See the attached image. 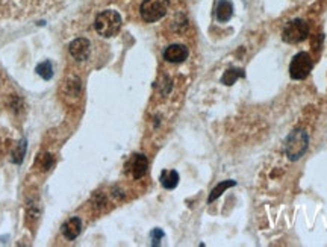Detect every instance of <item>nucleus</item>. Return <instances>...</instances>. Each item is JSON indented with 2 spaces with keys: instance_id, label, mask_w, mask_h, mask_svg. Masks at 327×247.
<instances>
[{
  "instance_id": "7ed1b4c3",
  "label": "nucleus",
  "mask_w": 327,
  "mask_h": 247,
  "mask_svg": "<svg viewBox=\"0 0 327 247\" xmlns=\"http://www.w3.org/2000/svg\"><path fill=\"white\" fill-rule=\"evenodd\" d=\"M168 5H170V0H144L140 8L142 20L147 23H154L160 20L167 14Z\"/></svg>"
},
{
  "instance_id": "f257e3e1",
  "label": "nucleus",
  "mask_w": 327,
  "mask_h": 247,
  "mask_svg": "<svg viewBox=\"0 0 327 247\" xmlns=\"http://www.w3.org/2000/svg\"><path fill=\"white\" fill-rule=\"evenodd\" d=\"M309 147V135L304 129L292 130L285 140V154L291 161H298Z\"/></svg>"
},
{
  "instance_id": "f8f14e48",
  "label": "nucleus",
  "mask_w": 327,
  "mask_h": 247,
  "mask_svg": "<svg viewBox=\"0 0 327 247\" xmlns=\"http://www.w3.org/2000/svg\"><path fill=\"white\" fill-rule=\"evenodd\" d=\"M236 185V182L235 180H223L222 184H218L212 191H210V194H209V197H208V204H212L215 199H218L228 188H230V186H235Z\"/></svg>"
},
{
  "instance_id": "4468645a",
  "label": "nucleus",
  "mask_w": 327,
  "mask_h": 247,
  "mask_svg": "<svg viewBox=\"0 0 327 247\" xmlns=\"http://www.w3.org/2000/svg\"><path fill=\"white\" fill-rule=\"evenodd\" d=\"M35 72L46 80H50L53 78V67H52V62L50 61H44L41 64L36 66Z\"/></svg>"
},
{
  "instance_id": "ddd939ff",
  "label": "nucleus",
  "mask_w": 327,
  "mask_h": 247,
  "mask_svg": "<svg viewBox=\"0 0 327 247\" xmlns=\"http://www.w3.org/2000/svg\"><path fill=\"white\" fill-rule=\"evenodd\" d=\"M240 78H244V70L242 68H229L224 72L222 76V84L224 85H234Z\"/></svg>"
},
{
  "instance_id": "f3484780",
  "label": "nucleus",
  "mask_w": 327,
  "mask_h": 247,
  "mask_svg": "<svg viewBox=\"0 0 327 247\" xmlns=\"http://www.w3.org/2000/svg\"><path fill=\"white\" fill-rule=\"evenodd\" d=\"M164 236V232L160 230V229H154L153 232H152V238H153V244L154 246H158V241L160 240Z\"/></svg>"
},
{
  "instance_id": "6e6552de",
  "label": "nucleus",
  "mask_w": 327,
  "mask_h": 247,
  "mask_svg": "<svg viewBox=\"0 0 327 247\" xmlns=\"http://www.w3.org/2000/svg\"><path fill=\"white\" fill-rule=\"evenodd\" d=\"M90 41L86 38H78L74 41L70 42L68 50L70 55L76 60V61H85L90 55Z\"/></svg>"
},
{
  "instance_id": "2eb2a0df",
  "label": "nucleus",
  "mask_w": 327,
  "mask_h": 247,
  "mask_svg": "<svg viewBox=\"0 0 327 247\" xmlns=\"http://www.w3.org/2000/svg\"><path fill=\"white\" fill-rule=\"evenodd\" d=\"M53 162H54V161H53V156H52V155H48V154H42V155L38 156L35 166H36L41 172H47V170L53 166Z\"/></svg>"
},
{
  "instance_id": "dca6fc26",
  "label": "nucleus",
  "mask_w": 327,
  "mask_h": 247,
  "mask_svg": "<svg viewBox=\"0 0 327 247\" xmlns=\"http://www.w3.org/2000/svg\"><path fill=\"white\" fill-rule=\"evenodd\" d=\"M24 154H26V141H22L17 146V149L14 150V154H12V162L20 164L23 161V158H24Z\"/></svg>"
},
{
  "instance_id": "20e7f679",
  "label": "nucleus",
  "mask_w": 327,
  "mask_h": 247,
  "mask_svg": "<svg viewBox=\"0 0 327 247\" xmlns=\"http://www.w3.org/2000/svg\"><path fill=\"white\" fill-rule=\"evenodd\" d=\"M309 35V24L302 18H294L286 23L282 32V40L288 44H297L308 38Z\"/></svg>"
},
{
  "instance_id": "0eeeda50",
  "label": "nucleus",
  "mask_w": 327,
  "mask_h": 247,
  "mask_svg": "<svg viewBox=\"0 0 327 247\" xmlns=\"http://www.w3.org/2000/svg\"><path fill=\"white\" fill-rule=\"evenodd\" d=\"M188 55H190V50L186 46L172 44L166 48V52H164V60L173 64H179V62H184L188 58Z\"/></svg>"
},
{
  "instance_id": "f03ea898",
  "label": "nucleus",
  "mask_w": 327,
  "mask_h": 247,
  "mask_svg": "<svg viewBox=\"0 0 327 247\" xmlns=\"http://www.w3.org/2000/svg\"><path fill=\"white\" fill-rule=\"evenodd\" d=\"M96 30L98 35L104 36V38H111V36H116L122 28V17L117 11H112V10H108V11H103L97 16L96 18Z\"/></svg>"
},
{
  "instance_id": "1a4fd4ad",
  "label": "nucleus",
  "mask_w": 327,
  "mask_h": 247,
  "mask_svg": "<svg viewBox=\"0 0 327 247\" xmlns=\"http://www.w3.org/2000/svg\"><path fill=\"white\" fill-rule=\"evenodd\" d=\"M61 232H62V235H64L67 240H70V241L76 240V238L80 235V232H82V220H80L79 217H73V218L67 220V222L62 224Z\"/></svg>"
},
{
  "instance_id": "9d476101",
  "label": "nucleus",
  "mask_w": 327,
  "mask_h": 247,
  "mask_svg": "<svg viewBox=\"0 0 327 247\" xmlns=\"http://www.w3.org/2000/svg\"><path fill=\"white\" fill-rule=\"evenodd\" d=\"M234 16V6L229 0H220L216 4V10H215V17L220 23H226L230 20V17Z\"/></svg>"
},
{
  "instance_id": "39448f33",
  "label": "nucleus",
  "mask_w": 327,
  "mask_h": 247,
  "mask_svg": "<svg viewBox=\"0 0 327 247\" xmlns=\"http://www.w3.org/2000/svg\"><path fill=\"white\" fill-rule=\"evenodd\" d=\"M314 68V61L308 52L297 54L290 64V76L294 80H303L309 76Z\"/></svg>"
},
{
  "instance_id": "423d86ee",
  "label": "nucleus",
  "mask_w": 327,
  "mask_h": 247,
  "mask_svg": "<svg viewBox=\"0 0 327 247\" xmlns=\"http://www.w3.org/2000/svg\"><path fill=\"white\" fill-rule=\"evenodd\" d=\"M128 172L132 174L134 179H141L142 176H146L147 168H148V161L142 154H135L130 156L129 162H128Z\"/></svg>"
},
{
  "instance_id": "9b49d317",
  "label": "nucleus",
  "mask_w": 327,
  "mask_h": 247,
  "mask_svg": "<svg viewBox=\"0 0 327 247\" xmlns=\"http://www.w3.org/2000/svg\"><path fill=\"white\" fill-rule=\"evenodd\" d=\"M159 180L166 190H174L179 184V173L176 170H164L159 176Z\"/></svg>"
}]
</instances>
